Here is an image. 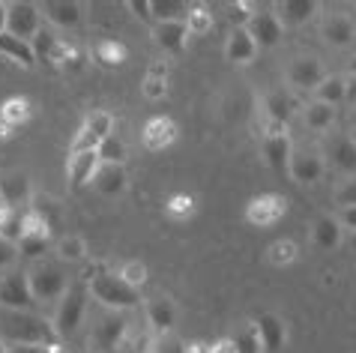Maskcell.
I'll use <instances>...</instances> for the list:
<instances>
[{"label": "cell", "instance_id": "61", "mask_svg": "<svg viewBox=\"0 0 356 353\" xmlns=\"http://www.w3.org/2000/svg\"><path fill=\"white\" fill-rule=\"evenodd\" d=\"M78 353H93V350H78Z\"/></svg>", "mask_w": 356, "mask_h": 353}, {"label": "cell", "instance_id": "55", "mask_svg": "<svg viewBox=\"0 0 356 353\" xmlns=\"http://www.w3.org/2000/svg\"><path fill=\"white\" fill-rule=\"evenodd\" d=\"M6 15H9V3L0 0V33H6Z\"/></svg>", "mask_w": 356, "mask_h": 353}, {"label": "cell", "instance_id": "5", "mask_svg": "<svg viewBox=\"0 0 356 353\" xmlns=\"http://www.w3.org/2000/svg\"><path fill=\"white\" fill-rule=\"evenodd\" d=\"M0 306L6 311H31L36 306L27 272H6L0 279Z\"/></svg>", "mask_w": 356, "mask_h": 353}, {"label": "cell", "instance_id": "7", "mask_svg": "<svg viewBox=\"0 0 356 353\" xmlns=\"http://www.w3.org/2000/svg\"><path fill=\"white\" fill-rule=\"evenodd\" d=\"M126 332H129V318H126V311H108V315L96 323L93 338L102 350H120Z\"/></svg>", "mask_w": 356, "mask_h": 353}, {"label": "cell", "instance_id": "14", "mask_svg": "<svg viewBox=\"0 0 356 353\" xmlns=\"http://www.w3.org/2000/svg\"><path fill=\"white\" fill-rule=\"evenodd\" d=\"M99 165H102V162H99L96 150L69 153V183H72V189H84L87 183H93Z\"/></svg>", "mask_w": 356, "mask_h": 353}, {"label": "cell", "instance_id": "34", "mask_svg": "<svg viewBox=\"0 0 356 353\" xmlns=\"http://www.w3.org/2000/svg\"><path fill=\"white\" fill-rule=\"evenodd\" d=\"M216 27L213 13L207 6H189V15H186V31L189 36H207Z\"/></svg>", "mask_w": 356, "mask_h": 353}, {"label": "cell", "instance_id": "41", "mask_svg": "<svg viewBox=\"0 0 356 353\" xmlns=\"http://www.w3.org/2000/svg\"><path fill=\"white\" fill-rule=\"evenodd\" d=\"M266 254H270V263H275V267H291L296 261V254H300V249H296L293 240H275Z\"/></svg>", "mask_w": 356, "mask_h": 353}, {"label": "cell", "instance_id": "20", "mask_svg": "<svg viewBox=\"0 0 356 353\" xmlns=\"http://www.w3.org/2000/svg\"><path fill=\"white\" fill-rule=\"evenodd\" d=\"M323 39L330 45H335V48H344V45H350L356 39V27H353V22L348 15L335 13V15H330L323 22Z\"/></svg>", "mask_w": 356, "mask_h": 353}, {"label": "cell", "instance_id": "9", "mask_svg": "<svg viewBox=\"0 0 356 353\" xmlns=\"http://www.w3.org/2000/svg\"><path fill=\"white\" fill-rule=\"evenodd\" d=\"M323 63L312 54H302V57H293L291 66H288V81L300 90H318L321 81H323Z\"/></svg>", "mask_w": 356, "mask_h": 353}, {"label": "cell", "instance_id": "49", "mask_svg": "<svg viewBox=\"0 0 356 353\" xmlns=\"http://www.w3.org/2000/svg\"><path fill=\"white\" fill-rule=\"evenodd\" d=\"M6 353H60V350L45 345H6Z\"/></svg>", "mask_w": 356, "mask_h": 353}, {"label": "cell", "instance_id": "31", "mask_svg": "<svg viewBox=\"0 0 356 353\" xmlns=\"http://www.w3.org/2000/svg\"><path fill=\"white\" fill-rule=\"evenodd\" d=\"M186 15H189V3H183V0H153V18L159 24L186 22Z\"/></svg>", "mask_w": 356, "mask_h": 353}, {"label": "cell", "instance_id": "8", "mask_svg": "<svg viewBox=\"0 0 356 353\" xmlns=\"http://www.w3.org/2000/svg\"><path fill=\"white\" fill-rule=\"evenodd\" d=\"M284 213H288V201L282 195H261L245 207V219H249V224H258V228H270Z\"/></svg>", "mask_w": 356, "mask_h": 353}, {"label": "cell", "instance_id": "53", "mask_svg": "<svg viewBox=\"0 0 356 353\" xmlns=\"http://www.w3.org/2000/svg\"><path fill=\"white\" fill-rule=\"evenodd\" d=\"M207 353H236V347L231 338H222V341H216L213 347H207Z\"/></svg>", "mask_w": 356, "mask_h": 353}, {"label": "cell", "instance_id": "10", "mask_svg": "<svg viewBox=\"0 0 356 353\" xmlns=\"http://www.w3.org/2000/svg\"><path fill=\"white\" fill-rule=\"evenodd\" d=\"M291 156H293V147H291V138L284 132V126H273V132L264 138V159L270 162L273 171H284L291 165Z\"/></svg>", "mask_w": 356, "mask_h": 353}, {"label": "cell", "instance_id": "46", "mask_svg": "<svg viewBox=\"0 0 356 353\" xmlns=\"http://www.w3.org/2000/svg\"><path fill=\"white\" fill-rule=\"evenodd\" d=\"M153 353H186V341L177 338L174 332H168V336H156Z\"/></svg>", "mask_w": 356, "mask_h": 353}, {"label": "cell", "instance_id": "27", "mask_svg": "<svg viewBox=\"0 0 356 353\" xmlns=\"http://www.w3.org/2000/svg\"><path fill=\"white\" fill-rule=\"evenodd\" d=\"M314 243H318L321 249H335L341 243V224L339 219H332V215H321L318 222H314Z\"/></svg>", "mask_w": 356, "mask_h": 353}, {"label": "cell", "instance_id": "57", "mask_svg": "<svg viewBox=\"0 0 356 353\" xmlns=\"http://www.w3.org/2000/svg\"><path fill=\"white\" fill-rule=\"evenodd\" d=\"M9 129H13V126H6V123H0V141H6V138H9Z\"/></svg>", "mask_w": 356, "mask_h": 353}, {"label": "cell", "instance_id": "35", "mask_svg": "<svg viewBox=\"0 0 356 353\" xmlns=\"http://www.w3.org/2000/svg\"><path fill=\"white\" fill-rule=\"evenodd\" d=\"M236 353H264V341L258 332V323H245V327L231 338Z\"/></svg>", "mask_w": 356, "mask_h": 353}, {"label": "cell", "instance_id": "3", "mask_svg": "<svg viewBox=\"0 0 356 353\" xmlns=\"http://www.w3.org/2000/svg\"><path fill=\"white\" fill-rule=\"evenodd\" d=\"M31 279V290H33V299L36 302H60L63 293L69 290V276L63 272L60 263H39L27 272Z\"/></svg>", "mask_w": 356, "mask_h": 353}, {"label": "cell", "instance_id": "1", "mask_svg": "<svg viewBox=\"0 0 356 353\" xmlns=\"http://www.w3.org/2000/svg\"><path fill=\"white\" fill-rule=\"evenodd\" d=\"M0 338L6 345H45L57 347V329L54 323H48L45 318H36L31 311H9L0 318Z\"/></svg>", "mask_w": 356, "mask_h": 353}, {"label": "cell", "instance_id": "6", "mask_svg": "<svg viewBox=\"0 0 356 353\" xmlns=\"http://www.w3.org/2000/svg\"><path fill=\"white\" fill-rule=\"evenodd\" d=\"M42 9L36 3H27V0H18V3H9V15H6V33H13L24 42H33V36L42 31Z\"/></svg>", "mask_w": 356, "mask_h": 353}, {"label": "cell", "instance_id": "37", "mask_svg": "<svg viewBox=\"0 0 356 353\" xmlns=\"http://www.w3.org/2000/svg\"><path fill=\"white\" fill-rule=\"evenodd\" d=\"M93 54H96V60L102 66H120L126 60V48L120 42H114V39H102V42H96Z\"/></svg>", "mask_w": 356, "mask_h": 353}, {"label": "cell", "instance_id": "33", "mask_svg": "<svg viewBox=\"0 0 356 353\" xmlns=\"http://www.w3.org/2000/svg\"><path fill=\"white\" fill-rule=\"evenodd\" d=\"M305 126L314 132H326L332 126L335 120V111H332V105H323V102H312L309 108H305Z\"/></svg>", "mask_w": 356, "mask_h": 353}, {"label": "cell", "instance_id": "18", "mask_svg": "<svg viewBox=\"0 0 356 353\" xmlns=\"http://www.w3.org/2000/svg\"><path fill=\"white\" fill-rule=\"evenodd\" d=\"M45 13V18L57 27H78L81 24V6L72 3V0H45L39 6Z\"/></svg>", "mask_w": 356, "mask_h": 353}, {"label": "cell", "instance_id": "45", "mask_svg": "<svg viewBox=\"0 0 356 353\" xmlns=\"http://www.w3.org/2000/svg\"><path fill=\"white\" fill-rule=\"evenodd\" d=\"M252 15H254L252 3H227V18L234 22V27H249Z\"/></svg>", "mask_w": 356, "mask_h": 353}, {"label": "cell", "instance_id": "58", "mask_svg": "<svg viewBox=\"0 0 356 353\" xmlns=\"http://www.w3.org/2000/svg\"><path fill=\"white\" fill-rule=\"evenodd\" d=\"M348 69H350V78H353V75H356V54H353L350 60H348Z\"/></svg>", "mask_w": 356, "mask_h": 353}, {"label": "cell", "instance_id": "38", "mask_svg": "<svg viewBox=\"0 0 356 353\" xmlns=\"http://www.w3.org/2000/svg\"><path fill=\"white\" fill-rule=\"evenodd\" d=\"M96 153H99V162H102V165H123L126 144L117 138V135H111V138H105L102 144L96 147Z\"/></svg>", "mask_w": 356, "mask_h": 353}, {"label": "cell", "instance_id": "60", "mask_svg": "<svg viewBox=\"0 0 356 353\" xmlns=\"http://www.w3.org/2000/svg\"><path fill=\"white\" fill-rule=\"evenodd\" d=\"M3 207H6V204H3V198H0V210H3Z\"/></svg>", "mask_w": 356, "mask_h": 353}, {"label": "cell", "instance_id": "40", "mask_svg": "<svg viewBox=\"0 0 356 353\" xmlns=\"http://www.w3.org/2000/svg\"><path fill=\"white\" fill-rule=\"evenodd\" d=\"M57 254H60V261L75 263V261H81L87 254V246H84V240L78 237V233H66V237H60V243H57Z\"/></svg>", "mask_w": 356, "mask_h": 353}, {"label": "cell", "instance_id": "56", "mask_svg": "<svg viewBox=\"0 0 356 353\" xmlns=\"http://www.w3.org/2000/svg\"><path fill=\"white\" fill-rule=\"evenodd\" d=\"M344 99L356 102V75H353V78H348V96H344Z\"/></svg>", "mask_w": 356, "mask_h": 353}, {"label": "cell", "instance_id": "52", "mask_svg": "<svg viewBox=\"0 0 356 353\" xmlns=\"http://www.w3.org/2000/svg\"><path fill=\"white\" fill-rule=\"evenodd\" d=\"M339 224L341 228H348V231H356V207H341Z\"/></svg>", "mask_w": 356, "mask_h": 353}, {"label": "cell", "instance_id": "15", "mask_svg": "<svg viewBox=\"0 0 356 353\" xmlns=\"http://www.w3.org/2000/svg\"><path fill=\"white\" fill-rule=\"evenodd\" d=\"M147 323H150V329L156 332V336H168L177 323L174 302L168 297H153L150 302H147Z\"/></svg>", "mask_w": 356, "mask_h": 353}, {"label": "cell", "instance_id": "17", "mask_svg": "<svg viewBox=\"0 0 356 353\" xmlns=\"http://www.w3.org/2000/svg\"><path fill=\"white\" fill-rule=\"evenodd\" d=\"M174 141H177V123L171 117H153V120H147L144 144L150 147V150H165V147H171Z\"/></svg>", "mask_w": 356, "mask_h": 353}, {"label": "cell", "instance_id": "29", "mask_svg": "<svg viewBox=\"0 0 356 353\" xmlns=\"http://www.w3.org/2000/svg\"><path fill=\"white\" fill-rule=\"evenodd\" d=\"M0 237L18 246V243H22V237H24V213L9 210V207L0 210Z\"/></svg>", "mask_w": 356, "mask_h": 353}, {"label": "cell", "instance_id": "59", "mask_svg": "<svg viewBox=\"0 0 356 353\" xmlns=\"http://www.w3.org/2000/svg\"><path fill=\"white\" fill-rule=\"evenodd\" d=\"M0 353H6V341L3 338H0Z\"/></svg>", "mask_w": 356, "mask_h": 353}, {"label": "cell", "instance_id": "30", "mask_svg": "<svg viewBox=\"0 0 356 353\" xmlns=\"http://www.w3.org/2000/svg\"><path fill=\"white\" fill-rule=\"evenodd\" d=\"M31 120V102L22 99V96H13V99H6L0 105V123L6 126H22Z\"/></svg>", "mask_w": 356, "mask_h": 353}, {"label": "cell", "instance_id": "42", "mask_svg": "<svg viewBox=\"0 0 356 353\" xmlns=\"http://www.w3.org/2000/svg\"><path fill=\"white\" fill-rule=\"evenodd\" d=\"M48 246H51L48 237H33V233H27V237H22V243H18V252H22V258H45Z\"/></svg>", "mask_w": 356, "mask_h": 353}, {"label": "cell", "instance_id": "19", "mask_svg": "<svg viewBox=\"0 0 356 353\" xmlns=\"http://www.w3.org/2000/svg\"><path fill=\"white\" fill-rule=\"evenodd\" d=\"M93 186L108 198H117V195L126 192V171L123 165H99V171L93 176Z\"/></svg>", "mask_w": 356, "mask_h": 353}, {"label": "cell", "instance_id": "51", "mask_svg": "<svg viewBox=\"0 0 356 353\" xmlns=\"http://www.w3.org/2000/svg\"><path fill=\"white\" fill-rule=\"evenodd\" d=\"M129 9L138 13V18H144V22H153V3H147V0H129Z\"/></svg>", "mask_w": 356, "mask_h": 353}, {"label": "cell", "instance_id": "22", "mask_svg": "<svg viewBox=\"0 0 356 353\" xmlns=\"http://www.w3.org/2000/svg\"><path fill=\"white\" fill-rule=\"evenodd\" d=\"M314 13H318L314 0H282V3L275 6V15H279V22H284V24H305Z\"/></svg>", "mask_w": 356, "mask_h": 353}, {"label": "cell", "instance_id": "32", "mask_svg": "<svg viewBox=\"0 0 356 353\" xmlns=\"http://www.w3.org/2000/svg\"><path fill=\"white\" fill-rule=\"evenodd\" d=\"M314 93H318V102L335 108V105L344 99V96H348V81H344V78H339V75H326Z\"/></svg>", "mask_w": 356, "mask_h": 353}, {"label": "cell", "instance_id": "4", "mask_svg": "<svg viewBox=\"0 0 356 353\" xmlns=\"http://www.w3.org/2000/svg\"><path fill=\"white\" fill-rule=\"evenodd\" d=\"M84 311H87V290L81 284H72V288L63 293L60 306H57V315H54L57 336H72V332L81 327Z\"/></svg>", "mask_w": 356, "mask_h": 353}, {"label": "cell", "instance_id": "2", "mask_svg": "<svg viewBox=\"0 0 356 353\" xmlns=\"http://www.w3.org/2000/svg\"><path fill=\"white\" fill-rule=\"evenodd\" d=\"M90 293L108 311H132L141 306V293L114 272H96L90 279Z\"/></svg>", "mask_w": 356, "mask_h": 353}, {"label": "cell", "instance_id": "28", "mask_svg": "<svg viewBox=\"0 0 356 353\" xmlns=\"http://www.w3.org/2000/svg\"><path fill=\"white\" fill-rule=\"evenodd\" d=\"M330 153H332V162L339 165V171L356 176V144L350 138H335Z\"/></svg>", "mask_w": 356, "mask_h": 353}, {"label": "cell", "instance_id": "24", "mask_svg": "<svg viewBox=\"0 0 356 353\" xmlns=\"http://www.w3.org/2000/svg\"><path fill=\"white\" fill-rule=\"evenodd\" d=\"M264 111L273 126H284L293 114V99L284 90H273V93H266V99H264Z\"/></svg>", "mask_w": 356, "mask_h": 353}, {"label": "cell", "instance_id": "16", "mask_svg": "<svg viewBox=\"0 0 356 353\" xmlns=\"http://www.w3.org/2000/svg\"><path fill=\"white\" fill-rule=\"evenodd\" d=\"M254 54H258V45H254L249 31H245V27H234L231 36H227V45H225V57L236 66H245L254 60Z\"/></svg>", "mask_w": 356, "mask_h": 353}, {"label": "cell", "instance_id": "11", "mask_svg": "<svg viewBox=\"0 0 356 353\" xmlns=\"http://www.w3.org/2000/svg\"><path fill=\"white\" fill-rule=\"evenodd\" d=\"M245 31H249V36L254 39L258 48H273L282 39V22L275 13H254Z\"/></svg>", "mask_w": 356, "mask_h": 353}, {"label": "cell", "instance_id": "50", "mask_svg": "<svg viewBox=\"0 0 356 353\" xmlns=\"http://www.w3.org/2000/svg\"><path fill=\"white\" fill-rule=\"evenodd\" d=\"M339 204H341V207H356V176L339 192Z\"/></svg>", "mask_w": 356, "mask_h": 353}, {"label": "cell", "instance_id": "23", "mask_svg": "<svg viewBox=\"0 0 356 353\" xmlns=\"http://www.w3.org/2000/svg\"><path fill=\"white\" fill-rule=\"evenodd\" d=\"M186 39H189V31H186V22H168L156 27V42H159L165 51L180 54L186 48Z\"/></svg>", "mask_w": 356, "mask_h": 353}, {"label": "cell", "instance_id": "47", "mask_svg": "<svg viewBox=\"0 0 356 353\" xmlns=\"http://www.w3.org/2000/svg\"><path fill=\"white\" fill-rule=\"evenodd\" d=\"M141 93L150 102H159V99H165V93H168V81H162V78H147L144 87H141Z\"/></svg>", "mask_w": 356, "mask_h": 353}, {"label": "cell", "instance_id": "44", "mask_svg": "<svg viewBox=\"0 0 356 353\" xmlns=\"http://www.w3.org/2000/svg\"><path fill=\"white\" fill-rule=\"evenodd\" d=\"M165 210H168V215H174V219H189L195 213V201L189 195H174V198H168Z\"/></svg>", "mask_w": 356, "mask_h": 353}, {"label": "cell", "instance_id": "43", "mask_svg": "<svg viewBox=\"0 0 356 353\" xmlns=\"http://www.w3.org/2000/svg\"><path fill=\"white\" fill-rule=\"evenodd\" d=\"M117 276H120L126 284H132V288L138 290V288H141V284L147 281V267H144L141 261H126Z\"/></svg>", "mask_w": 356, "mask_h": 353}, {"label": "cell", "instance_id": "12", "mask_svg": "<svg viewBox=\"0 0 356 353\" xmlns=\"http://www.w3.org/2000/svg\"><path fill=\"white\" fill-rule=\"evenodd\" d=\"M288 171H291L293 180L302 183V186L318 183L321 176H323V159L314 150H293Z\"/></svg>", "mask_w": 356, "mask_h": 353}, {"label": "cell", "instance_id": "13", "mask_svg": "<svg viewBox=\"0 0 356 353\" xmlns=\"http://www.w3.org/2000/svg\"><path fill=\"white\" fill-rule=\"evenodd\" d=\"M0 198L9 210H18L24 213L22 207L31 204V180H27V174H6L0 176Z\"/></svg>", "mask_w": 356, "mask_h": 353}, {"label": "cell", "instance_id": "39", "mask_svg": "<svg viewBox=\"0 0 356 353\" xmlns=\"http://www.w3.org/2000/svg\"><path fill=\"white\" fill-rule=\"evenodd\" d=\"M63 39H57L54 31H48V27H42L36 36H33V54H36V60H51L54 51H57V45H60Z\"/></svg>", "mask_w": 356, "mask_h": 353}, {"label": "cell", "instance_id": "25", "mask_svg": "<svg viewBox=\"0 0 356 353\" xmlns=\"http://www.w3.org/2000/svg\"><path fill=\"white\" fill-rule=\"evenodd\" d=\"M0 54H6L9 60L22 63V66H33L36 63V54H33V45L18 39L13 33H0Z\"/></svg>", "mask_w": 356, "mask_h": 353}, {"label": "cell", "instance_id": "36", "mask_svg": "<svg viewBox=\"0 0 356 353\" xmlns=\"http://www.w3.org/2000/svg\"><path fill=\"white\" fill-rule=\"evenodd\" d=\"M84 129L90 132L99 144H102L105 138H111V135H114V117L108 114V111H93V114L84 120Z\"/></svg>", "mask_w": 356, "mask_h": 353}, {"label": "cell", "instance_id": "21", "mask_svg": "<svg viewBox=\"0 0 356 353\" xmlns=\"http://www.w3.org/2000/svg\"><path fill=\"white\" fill-rule=\"evenodd\" d=\"M258 332H261V341H264L266 353H279L284 347V341H288V329H284V323L275 315H261Z\"/></svg>", "mask_w": 356, "mask_h": 353}, {"label": "cell", "instance_id": "48", "mask_svg": "<svg viewBox=\"0 0 356 353\" xmlns=\"http://www.w3.org/2000/svg\"><path fill=\"white\" fill-rule=\"evenodd\" d=\"M18 258H22V252H18L15 243H9V240L0 237V270H9Z\"/></svg>", "mask_w": 356, "mask_h": 353}, {"label": "cell", "instance_id": "26", "mask_svg": "<svg viewBox=\"0 0 356 353\" xmlns=\"http://www.w3.org/2000/svg\"><path fill=\"white\" fill-rule=\"evenodd\" d=\"M156 347V332L153 329H141V327H129L126 332L120 353H153Z\"/></svg>", "mask_w": 356, "mask_h": 353}, {"label": "cell", "instance_id": "54", "mask_svg": "<svg viewBox=\"0 0 356 353\" xmlns=\"http://www.w3.org/2000/svg\"><path fill=\"white\" fill-rule=\"evenodd\" d=\"M147 78H162V81H168V66H162V60H153L150 72H147Z\"/></svg>", "mask_w": 356, "mask_h": 353}]
</instances>
